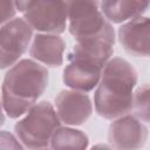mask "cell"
Segmentation results:
<instances>
[{
  "mask_svg": "<svg viewBox=\"0 0 150 150\" xmlns=\"http://www.w3.org/2000/svg\"><path fill=\"white\" fill-rule=\"evenodd\" d=\"M148 138V129L141 121L130 115L118 117L109 127L108 139L116 149L142 148Z\"/></svg>",
  "mask_w": 150,
  "mask_h": 150,
  "instance_id": "52a82bcc",
  "label": "cell"
},
{
  "mask_svg": "<svg viewBox=\"0 0 150 150\" xmlns=\"http://www.w3.org/2000/svg\"><path fill=\"white\" fill-rule=\"evenodd\" d=\"M88 137L81 130L71 128H59L50 141L53 149H86L88 146Z\"/></svg>",
  "mask_w": 150,
  "mask_h": 150,
  "instance_id": "4fadbf2b",
  "label": "cell"
},
{
  "mask_svg": "<svg viewBox=\"0 0 150 150\" xmlns=\"http://www.w3.org/2000/svg\"><path fill=\"white\" fill-rule=\"evenodd\" d=\"M38 0H14L15 7L19 12H27Z\"/></svg>",
  "mask_w": 150,
  "mask_h": 150,
  "instance_id": "2e32d148",
  "label": "cell"
},
{
  "mask_svg": "<svg viewBox=\"0 0 150 150\" xmlns=\"http://www.w3.org/2000/svg\"><path fill=\"white\" fill-rule=\"evenodd\" d=\"M150 7V0H101L103 15L114 23L141 16Z\"/></svg>",
  "mask_w": 150,
  "mask_h": 150,
  "instance_id": "8fae6325",
  "label": "cell"
},
{
  "mask_svg": "<svg viewBox=\"0 0 150 150\" xmlns=\"http://www.w3.org/2000/svg\"><path fill=\"white\" fill-rule=\"evenodd\" d=\"M48 86V70L33 60H21L5 75L2 108L9 118L28 112Z\"/></svg>",
  "mask_w": 150,
  "mask_h": 150,
  "instance_id": "7a4b0ae2",
  "label": "cell"
},
{
  "mask_svg": "<svg viewBox=\"0 0 150 150\" xmlns=\"http://www.w3.org/2000/svg\"><path fill=\"white\" fill-rule=\"evenodd\" d=\"M137 83L135 68L121 57L108 61L95 93L96 112L114 120L127 115L134 108V88Z\"/></svg>",
  "mask_w": 150,
  "mask_h": 150,
  "instance_id": "6da1fadb",
  "label": "cell"
},
{
  "mask_svg": "<svg viewBox=\"0 0 150 150\" xmlns=\"http://www.w3.org/2000/svg\"><path fill=\"white\" fill-rule=\"evenodd\" d=\"M64 49L63 39L56 34H38L33 40L29 54L33 59L47 66L60 67L63 63Z\"/></svg>",
  "mask_w": 150,
  "mask_h": 150,
  "instance_id": "30bf717a",
  "label": "cell"
},
{
  "mask_svg": "<svg viewBox=\"0 0 150 150\" xmlns=\"http://www.w3.org/2000/svg\"><path fill=\"white\" fill-rule=\"evenodd\" d=\"M64 2L68 11L69 32L76 41L112 29L98 9V0H64Z\"/></svg>",
  "mask_w": 150,
  "mask_h": 150,
  "instance_id": "277c9868",
  "label": "cell"
},
{
  "mask_svg": "<svg viewBox=\"0 0 150 150\" xmlns=\"http://www.w3.org/2000/svg\"><path fill=\"white\" fill-rule=\"evenodd\" d=\"M60 124L61 120L57 111L49 102L42 101L29 109L26 117L15 124L14 131L26 148L41 149L49 145Z\"/></svg>",
  "mask_w": 150,
  "mask_h": 150,
  "instance_id": "3957f363",
  "label": "cell"
},
{
  "mask_svg": "<svg viewBox=\"0 0 150 150\" xmlns=\"http://www.w3.org/2000/svg\"><path fill=\"white\" fill-rule=\"evenodd\" d=\"M33 28L23 19H13L2 25L0 32L1 69L13 66L27 50Z\"/></svg>",
  "mask_w": 150,
  "mask_h": 150,
  "instance_id": "8992f818",
  "label": "cell"
},
{
  "mask_svg": "<svg viewBox=\"0 0 150 150\" xmlns=\"http://www.w3.org/2000/svg\"><path fill=\"white\" fill-rule=\"evenodd\" d=\"M57 115L68 125L83 124L93 112V104L88 95L80 90H62L55 98Z\"/></svg>",
  "mask_w": 150,
  "mask_h": 150,
  "instance_id": "ba28073f",
  "label": "cell"
},
{
  "mask_svg": "<svg viewBox=\"0 0 150 150\" xmlns=\"http://www.w3.org/2000/svg\"><path fill=\"white\" fill-rule=\"evenodd\" d=\"M1 8H2V15H1V22L2 25L11 21L15 14V4L14 0H2L1 1Z\"/></svg>",
  "mask_w": 150,
  "mask_h": 150,
  "instance_id": "9a60e30c",
  "label": "cell"
},
{
  "mask_svg": "<svg viewBox=\"0 0 150 150\" xmlns=\"http://www.w3.org/2000/svg\"><path fill=\"white\" fill-rule=\"evenodd\" d=\"M118 39L123 48L134 56H150V18L137 16L122 25Z\"/></svg>",
  "mask_w": 150,
  "mask_h": 150,
  "instance_id": "9c48e42d",
  "label": "cell"
},
{
  "mask_svg": "<svg viewBox=\"0 0 150 150\" xmlns=\"http://www.w3.org/2000/svg\"><path fill=\"white\" fill-rule=\"evenodd\" d=\"M134 109L136 116L150 123V84L138 88L134 95Z\"/></svg>",
  "mask_w": 150,
  "mask_h": 150,
  "instance_id": "5bb4252c",
  "label": "cell"
},
{
  "mask_svg": "<svg viewBox=\"0 0 150 150\" xmlns=\"http://www.w3.org/2000/svg\"><path fill=\"white\" fill-rule=\"evenodd\" d=\"M101 76H102L101 69L89 67L74 61H69V64L63 70L64 84L80 91L93 90L98 84Z\"/></svg>",
  "mask_w": 150,
  "mask_h": 150,
  "instance_id": "7c38bea8",
  "label": "cell"
},
{
  "mask_svg": "<svg viewBox=\"0 0 150 150\" xmlns=\"http://www.w3.org/2000/svg\"><path fill=\"white\" fill-rule=\"evenodd\" d=\"M23 19L33 29L60 34L66 29L68 11L64 0H38L25 12Z\"/></svg>",
  "mask_w": 150,
  "mask_h": 150,
  "instance_id": "5b68a950",
  "label": "cell"
}]
</instances>
